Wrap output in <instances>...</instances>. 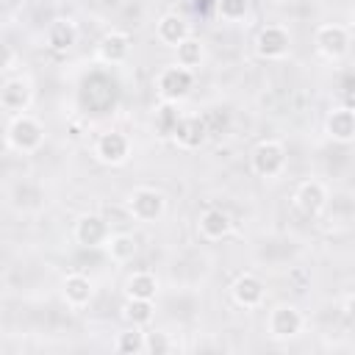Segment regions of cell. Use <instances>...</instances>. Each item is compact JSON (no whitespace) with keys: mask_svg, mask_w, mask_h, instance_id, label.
<instances>
[{"mask_svg":"<svg viewBox=\"0 0 355 355\" xmlns=\"http://www.w3.org/2000/svg\"><path fill=\"white\" fill-rule=\"evenodd\" d=\"M288 50H291V33H288V28H283V25H266V28L258 31V36H255V53H258V58L277 61Z\"/></svg>","mask_w":355,"mask_h":355,"instance_id":"cell-12","label":"cell"},{"mask_svg":"<svg viewBox=\"0 0 355 355\" xmlns=\"http://www.w3.org/2000/svg\"><path fill=\"white\" fill-rule=\"evenodd\" d=\"M250 11V0H216V14L225 22H241Z\"/></svg>","mask_w":355,"mask_h":355,"instance_id":"cell-25","label":"cell"},{"mask_svg":"<svg viewBox=\"0 0 355 355\" xmlns=\"http://www.w3.org/2000/svg\"><path fill=\"white\" fill-rule=\"evenodd\" d=\"M133 144L122 130H103L94 141V158L105 166H122L130 161Z\"/></svg>","mask_w":355,"mask_h":355,"instance_id":"cell-8","label":"cell"},{"mask_svg":"<svg viewBox=\"0 0 355 355\" xmlns=\"http://www.w3.org/2000/svg\"><path fill=\"white\" fill-rule=\"evenodd\" d=\"M211 136L208 119L202 114H180V119L172 128V144L180 150H200Z\"/></svg>","mask_w":355,"mask_h":355,"instance_id":"cell-7","label":"cell"},{"mask_svg":"<svg viewBox=\"0 0 355 355\" xmlns=\"http://www.w3.org/2000/svg\"><path fill=\"white\" fill-rule=\"evenodd\" d=\"M180 119V111L172 105V103H164L158 111H155V128L161 130V136H172V128H175V122Z\"/></svg>","mask_w":355,"mask_h":355,"instance_id":"cell-26","label":"cell"},{"mask_svg":"<svg viewBox=\"0 0 355 355\" xmlns=\"http://www.w3.org/2000/svg\"><path fill=\"white\" fill-rule=\"evenodd\" d=\"M125 297L128 300H155L158 297V277L147 269L133 272L125 280Z\"/></svg>","mask_w":355,"mask_h":355,"instance_id":"cell-20","label":"cell"},{"mask_svg":"<svg viewBox=\"0 0 355 355\" xmlns=\"http://www.w3.org/2000/svg\"><path fill=\"white\" fill-rule=\"evenodd\" d=\"M230 297H233V302L239 308L255 311V308H261L266 302V286L255 272H241L230 286Z\"/></svg>","mask_w":355,"mask_h":355,"instance_id":"cell-11","label":"cell"},{"mask_svg":"<svg viewBox=\"0 0 355 355\" xmlns=\"http://www.w3.org/2000/svg\"><path fill=\"white\" fill-rule=\"evenodd\" d=\"M114 349L122 355H141L147 352V333H141V327H128L122 333H116L114 338Z\"/></svg>","mask_w":355,"mask_h":355,"instance_id":"cell-24","label":"cell"},{"mask_svg":"<svg viewBox=\"0 0 355 355\" xmlns=\"http://www.w3.org/2000/svg\"><path fill=\"white\" fill-rule=\"evenodd\" d=\"M94 55L108 67L125 64L130 58V36L125 31H105L94 44Z\"/></svg>","mask_w":355,"mask_h":355,"instance_id":"cell-13","label":"cell"},{"mask_svg":"<svg viewBox=\"0 0 355 355\" xmlns=\"http://www.w3.org/2000/svg\"><path fill=\"white\" fill-rule=\"evenodd\" d=\"M61 297H64V302H67L69 308L80 311V308H86V305L92 302V297H94V283H92L83 272H69V275L61 280Z\"/></svg>","mask_w":355,"mask_h":355,"instance_id":"cell-16","label":"cell"},{"mask_svg":"<svg viewBox=\"0 0 355 355\" xmlns=\"http://www.w3.org/2000/svg\"><path fill=\"white\" fill-rule=\"evenodd\" d=\"M72 236L80 247L86 250H97V247H105L108 239H111V225L105 222V216L100 214H80L75 227H72Z\"/></svg>","mask_w":355,"mask_h":355,"instance_id":"cell-10","label":"cell"},{"mask_svg":"<svg viewBox=\"0 0 355 355\" xmlns=\"http://www.w3.org/2000/svg\"><path fill=\"white\" fill-rule=\"evenodd\" d=\"M172 349H178V344L169 338V333H164V330H150L147 333V352L150 355H166Z\"/></svg>","mask_w":355,"mask_h":355,"instance_id":"cell-27","label":"cell"},{"mask_svg":"<svg viewBox=\"0 0 355 355\" xmlns=\"http://www.w3.org/2000/svg\"><path fill=\"white\" fill-rule=\"evenodd\" d=\"M191 36V28H189V22H186V17H180V14H164L158 22H155V39L161 42V44H166V47H178L183 39H189Z\"/></svg>","mask_w":355,"mask_h":355,"instance_id":"cell-19","label":"cell"},{"mask_svg":"<svg viewBox=\"0 0 355 355\" xmlns=\"http://www.w3.org/2000/svg\"><path fill=\"white\" fill-rule=\"evenodd\" d=\"M344 316H347L349 322H355V291L347 294V300H344Z\"/></svg>","mask_w":355,"mask_h":355,"instance_id":"cell-28","label":"cell"},{"mask_svg":"<svg viewBox=\"0 0 355 355\" xmlns=\"http://www.w3.org/2000/svg\"><path fill=\"white\" fill-rule=\"evenodd\" d=\"M33 103V83L25 75H6L3 89H0V105L8 116L25 114Z\"/></svg>","mask_w":355,"mask_h":355,"instance_id":"cell-9","label":"cell"},{"mask_svg":"<svg viewBox=\"0 0 355 355\" xmlns=\"http://www.w3.org/2000/svg\"><path fill=\"white\" fill-rule=\"evenodd\" d=\"M272 3H286V0H272Z\"/></svg>","mask_w":355,"mask_h":355,"instance_id":"cell-29","label":"cell"},{"mask_svg":"<svg viewBox=\"0 0 355 355\" xmlns=\"http://www.w3.org/2000/svg\"><path fill=\"white\" fill-rule=\"evenodd\" d=\"M175 64L197 72L202 64H205V42L197 39V36H189L183 39L178 47H175Z\"/></svg>","mask_w":355,"mask_h":355,"instance_id":"cell-21","label":"cell"},{"mask_svg":"<svg viewBox=\"0 0 355 355\" xmlns=\"http://www.w3.org/2000/svg\"><path fill=\"white\" fill-rule=\"evenodd\" d=\"M327 186L322 180H302L294 191V205L305 214V216H319L327 208Z\"/></svg>","mask_w":355,"mask_h":355,"instance_id":"cell-14","label":"cell"},{"mask_svg":"<svg viewBox=\"0 0 355 355\" xmlns=\"http://www.w3.org/2000/svg\"><path fill=\"white\" fill-rule=\"evenodd\" d=\"M302 327H305V316H302V311H300L297 305H291V302L275 305V308L269 311V316H266V333H269L272 338H277V341L297 338V336L302 333Z\"/></svg>","mask_w":355,"mask_h":355,"instance_id":"cell-5","label":"cell"},{"mask_svg":"<svg viewBox=\"0 0 355 355\" xmlns=\"http://www.w3.org/2000/svg\"><path fill=\"white\" fill-rule=\"evenodd\" d=\"M194 89V72L180 67V64H169L155 75V94L161 97V103H183Z\"/></svg>","mask_w":355,"mask_h":355,"instance_id":"cell-4","label":"cell"},{"mask_svg":"<svg viewBox=\"0 0 355 355\" xmlns=\"http://www.w3.org/2000/svg\"><path fill=\"white\" fill-rule=\"evenodd\" d=\"M105 252L111 255V261L116 263H128L136 258L139 252V239L133 233H111L108 244H105Z\"/></svg>","mask_w":355,"mask_h":355,"instance_id":"cell-22","label":"cell"},{"mask_svg":"<svg viewBox=\"0 0 355 355\" xmlns=\"http://www.w3.org/2000/svg\"><path fill=\"white\" fill-rule=\"evenodd\" d=\"M125 208L136 222L153 225L166 214V194L155 186H136V189L128 191Z\"/></svg>","mask_w":355,"mask_h":355,"instance_id":"cell-2","label":"cell"},{"mask_svg":"<svg viewBox=\"0 0 355 355\" xmlns=\"http://www.w3.org/2000/svg\"><path fill=\"white\" fill-rule=\"evenodd\" d=\"M233 230V216L225 208H205L197 219V233L205 241H222Z\"/></svg>","mask_w":355,"mask_h":355,"instance_id":"cell-15","label":"cell"},{"mask_svg":"<svg viewBox=\"0 0 355 355\" xmlns=\"http://www.w3.org/2000/svg\"><path fill=\"white\" fill-rule=\"evenodd\" d=\"M324 133H327L333 141H338V144L355 141V111L347 108V105L333 108V111L324 116Z\"/></svg>","mask_w":355,"mask_h":355,"instance_id":"cell-18","label":"cell"},{"mask_svg":"<svg viewBox=\"0 0 355 355\" xmlns=\"http://www.w3.org/2000/svg\"><path fill=\"white\" fill-rule=\"evenodd\" d=\"M286 164H288V155H286V144L277 141V139H263L252 147L250 153V169L263 178V180H275L286 172Z\"/></svg>","mask_w":355,"mask_h":355,"instance_id":"cell-3","label":"cell"},{"mask_svg":"<svg viewBox=\"0 0 355 355\" xmlns=\"http://www.w3.org/2000/svg\"><path fill=\"white\" fill-rule=\"evenodd\" d=\"M78 36H80V31H78L75 19H69V17L53 19V22L47 25V31H44V42H47V47L55 50V53H69V50L78 44Z\"/></svg>","mask_w":355,"mask_h":355,"instance_id":"cell-17","label":"cell"},{"mask_svg":"<svg viewBox=\"0 0 355 355\" xmlns=\"http://www.w3.org/2000/svg\"><path fill=\"white\" fill-rule=\"evenodd\" d=\"M44 144V125L33 114H14L6 125V147L19 155H33Z\"/></svg>","mask_w":355,"mask_h":355,"instance_id":"cell-1","label":"cell"},{"mask_svg":"<svg viewBox=\"0 0 355 355\" xmlns=\"http://www.w3.org/2000/svg\"><path fill=\"white\" fill-rule=\"evenodd\" d=\"M155 316V305L153 300H125L122 305V319L133 327H147Z\"/></svg>","mask_w":355,"mask_h":355,"instance_id":"cell-23","label":"cell"},{"mask_svg":"<svg viewBox=\"0 0 355 355\" xmlns=\"http://www.w3.org/2000/svg\"><path fill=\"white\" fill-rule=\"evenodd\" d=\"M313 44H316L319 55H324L327 61H341L349 53L352 36H349V28H344L338 22H324V25L316 28Z\"/></svg>","mask_w":355,"mask_h":355,"instance_id":"cell-6","label":"cell"}]
</instances>
